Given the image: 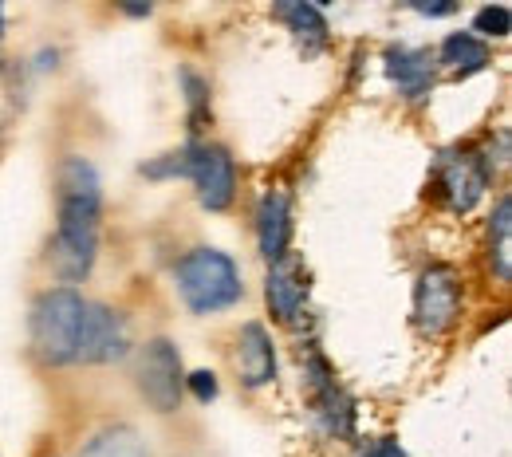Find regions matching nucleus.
Instances as JSON below:
<instances>
[{"mask_svg": "<svg viewBox=\"0 0 512 457\" xmlns=\"http://www.w3.org/2000/svg\"><path fill=\"white\" fill-rule=\"evenodd\" d=\"M174 280H178V292H182V300H186V308L193 316L225 312L245 296L241 268L221 249H193V253H186L174 268Z\"/></svg>", "mask_w": 512, "mask_h": 457, "instance_id": "nucleus-1", "label": "nucleus"}, {"mask_svg": "<svg viewBox=\"0 0 512 457\" xmlns=\"http://www.w3.org/2000/svg\"><path fill=\"white\" fill-rule=\"evenodd\" d=\"M186 383H190V391H193V398H197V402H213V398H217V391H221L213 371H193Z\"/></svg>", "mask_w": 512, "mask_h": 457, "instance_id": "nucleus-19", "label": "nucleus"}, {"mask_svg": "<svg viewBox=\"0 0 512 457\" xmlns=\"http://www.w3.org/2000/svg\"><path fill=\"white\" fill-rule=\"evenodd\" d=\"M95 257H99V233H56L48 245V264L67 284L91 276Z\"/></svg>", "mask_w": 512, "mask_h": 457, "instance_id": "nucleus-11", "label": "nucleus"}, {"mask_svg": "<svg viewBox=\"0 0 512 457\" xmlns=\"http://www.w3.org/2000/svg\"><path fill=\"white\" fill-rule=\"evenodd\" d=\"M367 457H406V454L398 450V442H379V446H375Z\"/></svg>", "mask_w": 512, "mask_h": 457, "instance_id": "nucleus-21", "label": "nucleus"}, {"mask_svg": "<svg viewBox=\"0 0 512 457\" xmlns=\"http://www.w3.org/2000/svg\"><path fill=\"white\" fill-rule=\"evenodd\" d=\"M87 300L75 288H52L32 304V351L48 367L75 363V343Z\"/></svg>", "mask_w": 512, "mask_h": 457, "instance_id": "nucleus-2", "label": "nucleus"}, {"mask_svg": "<svg viewBox=\"0 0 512 457\" xmlns=\"http://www.w3.org/2000/svg\"><path fill=\"white\" fill-rule=\"evenodd\" d=\"M386 71L410 99H418L434 83V52H426V48H390L386 52Z\"/></svg>", "mask_w": 512, "mask_h": 457, "instance_id": "nucleus-13", "label": "nucleus"}, {"mask_svg": "<svg viewBox=\"0 0 512 457\" xmlns=\"http://www.w3.org/2000/svg\"><path fill=\"white\" fill-rule=\"evenodd\" d=\"M308 264L300 253H284L280 261L268 264V280H264V300H268V312L280 320V324H296L304 304H308Z\"/></svg>", "mask_w": 512, "mask_h": 457, "instance_id": "nucleus-8", "label": "nucleus"}, {"mask_svg": "<svg viewBox=\"0 0 512 457\" xmlns=\"http://www.w3.org/2000/svg\"><path fill=\"white\" fill-rule=\"evenodd\" d=\"M276 16L292 28L296 44H300L308 56L323 52V44H327V20H323V12L316 4H304V0H296V4H276Z\"/></svg>", "mask_w": 512, "mask_h": 457, "instance_id": "nucleus-14", "label": "nucleus"}, {"mask_svg": "<svg viewBox=\"0 0 512 457\" xmlns=\"http://www.w3.org/2000/svg\"><path fill=\"white\" fill-rule=\"evenodd\" d=\"M461 272L453 264H430L418 276V292H414V316L426 335H446L461 316Z\"/></svg>", "mask_w": 512, "mask_h": 457, "instance_id": "nucleus-5", "label": "nucleus"}, {"mask_svg": "<svg viewBox=\"0 0 512 457\" xmlns=\"http://www.w3.org/2000/svg\"><path fill=\"white\" fill-rule=\"evenodd\" d=\"M130 347L127 316L107 308V304H87L83 308V324H79V343H75V359L79 363H115L123 359Z\"/></svg>", "mask_w": 512, "mask_h": 457, "instance_id": "nucleus-7", "label": "nucleus"}, {"mask_svg": "<svg viewBox=\"0 0 512 457\" xmlns=\"http://www.w3.org/2000/svg\"><path fill=\"white\" fill-rule=\"evenodd\" d=\"M134 379H138V391L142 398L158 410V414H174L178 402H182V355L170 339H150L142 351H138V367H134Z\"/></svg>", "mask_w": 512, "mask_h": 457, "instance_id": "nucleus-4", "label": "nucleus"}, {"mask_svg": "<svg viewBox=\"0 0 512 457\" xmlns=\"http://www.w3.org/2000/svg\"><path fill=\"white\" fill-rule=\"evenodd\" d=\"M83 457H150V450H146V442H142L138 430H130V426H107V430H99L87 442Z\"/></svg>", "mask_w": 512, "mask_h": 457, "instance_id": "nucleus-16", "label": "nucleus"}, {"mask_svg": "<svg viewBox=\"0 0 512 457\" xmlns=\"http://www.w3.org/2000/svg\"><path fill=\"white\" fill-rule=\"evenodd\" d=\"M186 178L197 186V201L209 213H225L237 197V166L225 146L197 142L186 150Z\"/></svg>", "mask_w": 512, "mask_h": 457, "instance_id": "nucleus-6", "label": "nucleus"}, {"mask_svg": "<svg viewBox=\"0 0 512 457\" xmlns=\"http://www.w3.org/2000/svg\"><path fill=\"white\" fill-rule=\"evenodd\" d=\"M512 201L501 197L497 201V213H493V225H489V257L497 268V280H509V253H512Z\"/></svg>", "mask_w": 512, "mask_h": 457, "instance_id": "nucleus-17", "label": "nucleus"}, {"mask_svg": "<svg viewBox=\"0 0 512 457\" xmlns=\"http://www.w3.org/2000/svg\"><path fill=\"white\" fill-rule=\"evenodd\" d=\"M512 20H509V8L505 4H489V8H481L477 16H473V36L481 40V36H509Z\"/></svg>", "mask_w": 512, "mask_h": 457, "instance_id": "nucleus-18", "label": "nucleus"}, {"mask_svg": "<svg viewBox=\"0 0 512 457\" xmlns=\"http://www.w3.org/2000/svg\"><path fill=\"white\" fill-rule=\"evenodd\" d=\"M60 225L56 233H99V213H103V182L99 170L71 154L60 162Z\"/></svg>", "mask_w": 512, "mask_h": 457, "instance_id": "nucleus-3", "label": "nucleus"}, {"mask_svg": "<svg viewBox=\"0 0 512 457\" xmlns=\"http://www.w3.org/2000/svg\"><path fill=\"white\" fill-rule=\"evenodd\" d=\"M438 60L453 67L457 75H473V71H481V67L489 64V44L477 40L473 32H453V36H446Z\"/></svg>", "mask_w": 512, "mask_h": 457, "instance_id": "nucleus-15", "label": "nucleus"}, {"mask_svg": "<svg viewBox=\"0 0 512 457\" xmlns=\"http://www.w3.org/2000/svg\"><path fill=\"white\" fill-rule=\"evenodd\" d=\"M237 363H241V379L245 387H268L276 379V347H272V335L260 324L241 327V339H237Z\"/></svg>", "mask_w": 512, "mask_h": 457, "instance_id": "nucleus-12", "label": "nucleus"}, {"mask_svg": "<svg viewBox=\"0 0 512 457\" xmlns=\"http://www.w3.org/2000/svg\"><path fill=\"white\" fill-rule=\"evenodd\" d=\"M414 12H422V16H449L453 4H414Z\"/></svg>", "mask_w": 512, "mask_h": 457, "instance_id": "nucleus-20", "label": "nucleus"}, {"mask_svg": "<svg viewBox=\"0 0 512 457\" xmlns=\"http://www.w3.org/2000/svg\"><path fill=\"white\" fill-rule=\"evenodd\" d=\"M442 190L449 197V209L469 213L481 194L489 190V166L473 150H453L442 158Z\"/></svg>", "mask_w": 512, "mask_h": 457, "instance_id": "nucleus-9", "label": "nucleus"}, {"mask_svg": "<svg viewBox=\"0 0 512 457\" xmlns=\"http://www.w3.org/2000/svg\"><path fill=\"white\" fill-rule=\"evenodd\" d=\"M0 32H4V12H0Z\"/></svg>", "mask_w": 512, "mask_h": 457, "instance_id": "nucleus-22", "label": "nucleus"}, {"mask_svg": "<svg viewBox=\"0 0 512 457\" xmlns=\"http://www.w3.org/2000/svg\"><path fill=\"white\" fill-rule=\"evenodd\" d=\"M288 237H292V205L288 194H264L260 209H256V245L260 257L272 264L288 253Z\"/></svg>", "mask_w": 512, "mask_h": 457, "instance_id": "nucleus-10", "label": "nucleus"}]
</instances>
